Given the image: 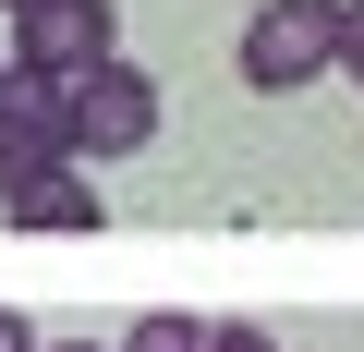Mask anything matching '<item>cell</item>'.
I'll use <instances>...</instances> for the list:
<instances>
[{"label":"cell","instance_id":"6da1fadb","mask_svg":"<svg viewBox=\"0 0 364 352\" xmlns=\"http://www.w3.org/2000/svg\"><path fill=\"white\" fill-rule=\"evenodd\" d=\"M49 122H61V158H73V170H97V158L158 146V85L109 49V61H85L73 85H49Z\"/></svg>","mask_w":364,"mask_h":352},{"label":"cell","instance_id":"7a4b0ae2","mask_svg":"<svg viewBox=\"0 0 364 352\" xmlns=\"http://www.w3.org/2000/svg\"><path fill=\"white\" fill-rule=\"evenodd\" d=\"M243 85L255 97H291L316 73H340V0H255V25H243Z\"/></svg>","mask_w":364,"mask_h":352},{"label":"cell","instance_id":"3957f363","mask_svg":"<svg viewBox=\"0 0 364 352\" xmlns=\"http://www.w3.org/2000/svg\"><path fill=\"white\" fill-rule=\"evenodd\" d=\"M109 49H122V0H25L13 13V73H37V85H73Z\"/></svg>","mask_w":364,"mask_h":352},{"label":"cell","instance_id":"277c9868","mask_svg":"<svg viewBox=\"0 0 364 352\" xmlns=\"http://www.w3.org/2000/svg\"><path fill=\"white\" fill-rule=\"evenodd\" d=\"M37 170H61V122L37 73H0V195H25Z\"/></svg>","mask_w":364,"mask_h":352},{"label":"cell","instance_id":"5b68a950","mask_svg":"<svg viewBox=\"0 0 364 352\" xmlns=\"http://www.w3.org/2000/svg\"><path fill=\"white\" fill-rule=\"evenodd\" d=\"M0 219H13V231H97V219H109V195H85V170L61 158V170H37L25 195H0Z\"/></svg>","mask_w":364,"mask_h":352},{"label":"cell","instance_id":"8992f818","mask_svg":"<svg viewBox=\"0 0 364 352\" xmlns=\"http://www.w3.org/2000/svg\"><path fill=\"white\" fill-rule=\"evenodd\" d=\"M109 352H207V316H182V304H158V316H134Z\"/></svg>","mask_w":364,"mask_h":352},{"label":"cell","instance_id":"52a82bcc","mask_svg":"<svg viewBox=\"0 0 364 352\" xmlns=\"http://www.w3.org/2000/svg\"><path fill=\"white\" fill-rule=\"evenodd\" d=\"M207 352H279V328H255V316H207Z\"/></svg>","mask_w":364,"mask_h":352},{"label":"cell","instance_id":"ba28073f","mask_svg":"<svg viewBox=\"0 0 364 352\" xmlns=\"http://www.w3.org/2000/svg\"><path fill=\"white\" fill-rule=\"evenodd\" d=\"M340 73L364 85V0H340Z\"/></svg>","mask_w":364,"mask_h":352},{"label":"cell","instance_id":"9c48e42d","mask_svg":"<svg viewBox=\"0 0 364 352\" xmlns=\"http://www.w3.org/2000/svg\"><path fill=\"white\" fill-rule=\"evenodd\" d=\"M0 352H37V328H25V316H13V304H0Z\"/></svg>","mask_w":364,"mask_h":352},{"label":"cell","instance_id":"30bf717a","mask_svg":"<svg viewBox=\"0 0 364 352\" xmlns=\"http://www.w3.org/2000/svg\"><path fill=\"white\" fill-rule=\"evenodd\" d=\"M37 352H109V340H37Z\"/></svg>","mask_w":364,"mask_h":352},{"label":"cell","instance_id":"8fae6325","mask_svg":"<svg viewBox=\"0 0 364 352\" xmlns=\"http://www.w3.org/2000/svg\"><path fill=\"white\" fill-rule=\"evenodd\" d=\"M0 13H25V0H0Z\"/></svg>","mask_w":364,"mask_h":352},{"label":"cell","instance_id":"7c38bea8","mask_svg":"<svg viewBox=\"0 0 364 352\" xmlns=\"http://www.w3.org/2000/svg\"><path fill=\"white\" fill-rule=\"evenodd\" d=\"M0 73H13V49H0Z\"/></svg>","mask_w":364,"mask_h":352}]
</instances>
